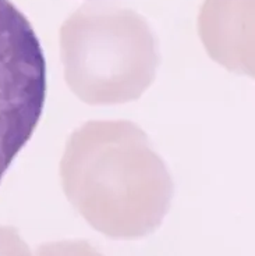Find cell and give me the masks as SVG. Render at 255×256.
Here are the masks:
<instances>
[{
  "label": "cell",
  "mask_w": 255,
  "mask_h": 256,
  "mask_svg": "<svg viewBox=\"0 0 255 256\" xmlns=\"http://www.w3.org/2000/svg\"><path fill=\"white\" fill-rule=\"evenodd\" d=\"M67 85L88 104L138 99L152 84L156 56L138 30H116L113 20H85L66 26L63 39Z\"/></svg>",
  "instance_id": "cell-2"
},
{
  "label": "cell",
  "mask_w": 255,
  "mask_h": 256,
  "mask_svg": "<svg viewBox=\"0 0 255 256\" xmlns=\"http://www.w3.org/2000/svg\"><path fill=\"white\" fill-rule=\"evenodd\" d=\"M37 256H103L87 241H59L44 244L37 250Z\"/></svg>",
  "instance_id": "cell-4"
},
{
  "label": "cell",
  "mask_w": 255,
  "mask_h": 256,
  "mask_svg": "<svg viewBox=\"0 0 255 256\" xmlns=\"http://www.w3.org/2000/svg\"><path fill=\"white\" fill-rule=\"evenodd\" d=\"M0 256H32L30 246L14 227L0 226Z\"/></svg>",
  "instance_id": "cell-5"
},
{
  "label": "cell",
  "mask_w": 255,
  "mask_h": 256,
  "mask_svg": "<svg viewBox=\"0 0 255 256\" xmlns=\"http://www.w3.org/2000/svg\"><path fill=\"white\" fill-rule=\"evenodd\" d=\"M60 177L73 208L110 238L145 237L170 209V174L131 122H88L74 131Z\"/></svg>",
  "instance_id": "cell-1"
},
{
  "label": "cell",
  "mask_w": 255,
  "mask_h": 256,
  "mask_svg": "<svg viewBox=\"0 0 255 256\" xmlns=\"http://www.w3.org/2000/svg\"><path fill=\"white\" fill-rule=\"evenodd\" d=\"M46 90V60L37 32L13 2L0 0V182L31 140Z\"/></svg>",
  "instance_id": "cell-3"
}]
</instances>
